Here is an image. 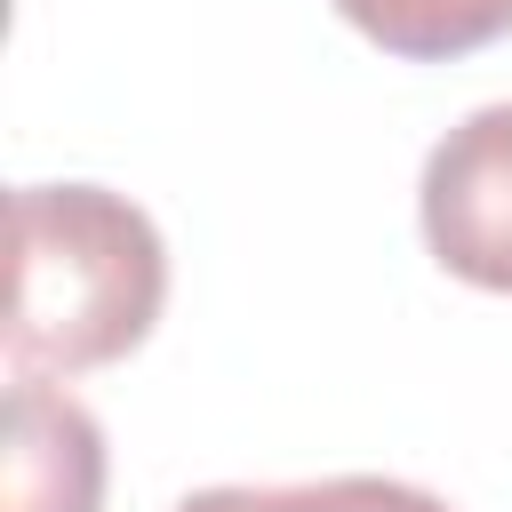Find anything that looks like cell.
<instances>
[{
    "label": "cell",
    "mask_w": 512,
    "mask_h": 512,
    "mask_svg": "<svg viewBox=\"0 0 512 512\" xmlns=\"http://www.w3.org/2000/svg\"><path fill=\"white\" fill-rule=\"evenodd\" d=\"M416 208H424V248L456 280L512 296V104H480L432 144Z\"/></svg>",
    "instance_id": "7a4b0ae2"
},
{
    "label": "cell",
    "mask_w": 512,
    "mask_h": 512,
    "mask_svg": "<svg viewBox=\"0 0 512 512\" xmlns=\"http://www.w3.org/2000/svg\"><path fill=\"white\" fill-rule=\"evenodd\" d=\"M176 512H448L432 488L344 472V480H304V488H200Z\"/></svg>",
    "instance_id": "5b68a950"
},
{
    "label": "cell",
    "mask_w": 512,
    "mask_h": 512,
    "mask_svg": "<svg viewBox=\"0 0 512 512\" xmlns=\"http://www.w3.org/2000/svg\"><path fill=\"white\" fill-rule=\"evenodd\" d=\"M168 296L152 216L104 184L8 192V320L0 344L24 376H80L128 360Z\"/></svg>",
    "instance_id": "6da1fadb"
},
{
    "label": "cell",
    "mask_w": 512,
    "mask_h": 512,
    "mask_svg": "<svg viewBox=\"0 0 512 512\" xmlns=\"http://www.w3.org/2000/svg\"><path fill=\"white\" fill-rule=\"evenodd\" d=\"M360 40L408 64H448L512 32V0H328Z\"/></svg>",
    "instance_id": "277c9868"
},
{
    "label": "cell",
    "mask_w": 512,
    "mask_h": 512,
    "mask_svg": "<svg viewBox=\"0 0 512 512\" xmlns=\"http://www.w3.org/2000/svg\"><path fill=\"white\" fill-rule=\"evenodd\" d=\"M104 504V432L96 416L56 392L48 376L8 384V456H0V512H96Z\"/></svg>",
    "instance_id": "3957f363"
}]
</instances>
